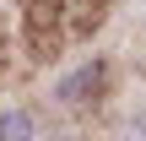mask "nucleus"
I'll use <instances>...</instances> for the list:
<instances>
[{"label": "nucleus", "instance_id": "7ed1b4c3", "mask_svg": "<svg viewBox=\"0 0 146 141\" xmlns=\"http://www.w3.org/2000/svg\"><path fill=\"white\" fill-rule=\"evenodd\" d=\"M125 141H146V114H135V120L125 125Z\"/></svg>", "mask_w": 146, "mask_h": 141}, {"label": "nucleus", "instance_id": "f03ea898", "mask_svg": "<svg viewBox=\"0 0 146 141\" xmlns=\"http://www.w3.org/2000/svg\"><path fill=\"white\" fill-rule=\"evenodd\" d=\"M0 141H33V120H27L22 109H11V114L0 120Z\"/></svg>", "mask_w": 146, "mask_h": 141}, {"label": "nucleus", "instance_id": "f257e3e1", "mask_svg": "<svg viewBox=\"0 0 146 141\" xmlns=\"http://www.w3.org/2000/svg\"><path fill=\"white\" fill-rule=\"evenodd\" d=\"M98 76H103L98 65H87V71H76L70 82H60V98H65V103H81V92H92V87H98Z\"/></svg>", "mask_w": 146, "mask_h": 141}]
</instances>
